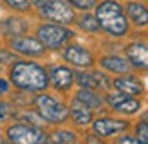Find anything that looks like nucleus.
<instances>
[{
	"label": "nucleus",
	"mask_w": 148,
	"mask_h": 144,
	"mask_svg": "<svg viewBox=\"0 0 148 144\" xmlns=\"http://www.w3.org/2000/svg\"><path fill=\"white\" fill-rule=\"evenodd\" d=\"M9 80L15 88L26 93H42L48 89V71L31 60H16L9 70Z\"/></svg>",
	"instance_id": "obj_1"
},
{
	"label": "nucleus",
	"mask_w": 148,
	"mask_h": 144,
	"mask_svg": "<svg viewBox=\"0 0 148 144\" xmlns=\"http://www.w3.org/2000/svg\"><path fill=\"white\" fill-rule=\"evenodd\" d=\"M95 18L101 31L113 38H123L130 33V22L126 18L124 8L117 0H102L95 5Z\"/></svg>",
	"instance_id": "obj_2"
},
{
	"label": "nucleus",
	"mask_w": 148,
	"mask_h": 144,
	"mask_svg": "<svg viewBox=\"0 0 148 144\" xmlns=\"http://www.w3.org/2000/svg\"><path fill=\"white\" fill-rule=\"evenodd\" d=\"M38 115L48 124H64L70 119V106H66L62 100L55 99L48 93H40L33 100Z\"/></svg>",
	"instance_id": "obj_3"
},
{
	"label": "nucleus",
	"mask_w": 148,
	"mask_h": 144,
	"mask_svg": "<svg viewBox=\"0 0 148 144\" xmlns=\"http://www.w3.org/2000/svg\"><path fill=\"white\" fill-rule=\"evenodd\" d=\"M9 144H48V133L40 126L16 122L5 130Z\"/></svg>",
	"instance_id": "obj_4"
},
{
	"label": "nucleus",
	"mask_w": 148,
	"mask_h": 144,
	"mask_svg": "<svg viewBox=\"0 0 148 144\" xmlns=\"http://www.w3.org/2000/svg\"><path fill=\"white\" fill-rule=\"evenodd\" d=\"M73 37H75V33L62 24L48 22V24H42L37 27V38L40 40V44L46 49H60Z\"/></svg>",
	"instance_id": "obj_5"
},
{
	"label": "nucleus",
	"mask_w": 148,
	"mask_h": 144,
	"mask_svg": "<svg viewBox=\"0 0 148 144\" xmlns=\"http://www.w3.org/2000/svg\"><path fill=\"white\" fill-rule=\"evenodd\" d=\"M90 126H92V131L97 137H101L104 141H112L115 137L130 131L132 122L128 119H117V117H112V115H101V117H95Z\"/></svg>",
	"instance_id": "obj_6"
},
{
	"label": "nucleus",
	"mask_w": 148,
	"mask_h": 144,
	"mask_svg": "<svg viewBox=\"0 0 148 144\" xmlns=\"http://www.w3.org/2000/svg\"><path fill=\"white\" fill-rule=\"evenodd\" d=\"M104 104H106V109H110L113 113H119V115H123V117H132V115L141 111L143 100H141L139 97H132V95L112 91V93L104 95Z\"/></svg>",
	"instance_id": "obj_7"
},
{
	"label": "nucleus",
	"mask_w": 148,
	"mask_h": 144,
	"mask_svg": "<svg viewBox=\"0 0 148 144\" xmlns=\"http://www.w3.org/2000/svg\"><path fill=\"white\" fill-rule=\"evenodd\" d=\"M38 13L42 15V18H46L48 22H53V24H71L75 20V13H73V8L66 0H46L40 8H37Z\"/></svg>",
	"instance_id": "obj_8"
},
{
	"label": "nucleus",
	"mask_w": 148,
	"mask_h": 144,
	"mask_svg": "<svg viewBox=\"0 0 148 144\" xmlns=\"http://www.w3.org/2000/svg\"><path fill=\"white\" fill-rule=\"evenodd\" d=\"M62 57H64V60L68 64H71L73 68H77V70H90V68H93V64L97 62L92 51L88 48H84V46H81V44L66 46V48L62 49Z\"/></svg>",
	"instance_id": "obj_9"
},
{
	"label": "nucleus",
	"mask_w": 148,
	"mask_h": 144,
	"mask_svg": "<svg viewBox=\"0 0 148 144\" xmlns=\"http://www.w3.org/2000/svg\"><path fill=\"white\" fill-rule=\"evenodd\" d=\"M124 57L132 64L134 71H148V44L134 40L124 46Z\"/></svg>",
	"instance_id": "obj_10"
},
{
	"label": "nucleus",
	"mask_w": 148,
	"mask_h": 144,
	"mask_svg": "<svg viewBox=\"0 0 148 144\" xmlns=\"http://www.w3.org/2000/svg\"><path fill=\"white\" fill-rule=\"evenodd\" d=\"M113 91L124 93V95H132V97H139L145 93V84L134 71L124 73V75L113 77Z\"/></svg>",
	"instance_id": "obj_11"
},
{
	"label": "nucleus",
	"mask_w": 148,
	"mask_h": 144,
	"mask_svg": "<svg viewBox=\"0 0 148 144\" xmlns=\"http://www.w3.org/2000/svg\"><path fill=\"white\" fill-rule=\"evenodd\" d=\"M9 48L20 55H26V57H42L44 51H46V48L40 44L38 38L24 37V35L9 38Z\"/></svg>",
	"instance_id": "obj_12"
},
{
	"label": "nucleus",
	"mask_w": 148,
	"mask_h": 144,
	"mask_svg": "<svg viewBox=\"0 0 148 144\" xmlns=\"http://www.w3.org/2000/svg\"><path fill=\"white\" fill-rule=\"evenodd\" d=\"M48 78L57 91H70L71 86L75 84V73L66 66H51L48 71Z\"/></svg>",
	"instance_id": "obj_13"
},
{
	"label": "nucleus",
	"mask_w": 148,
	"mask_h": 144,
	"mask_svg": "<svg viewBox=\"0 0 148 144\" xmlns=\"http://www.w3.org/2000/svg\"><path fill=\"white\" fill-rule=\"evenodd\" d=\"M99 66L102 71L112 73V75H124V73H132L134 68L128 62V59L124 55H115V53H108L102 55L99 59Z\"/></svg>",
	"instance_id": "obj_14"
},
{
	"label": "nucleus",
	"mask_w": 148,
	"mask_h": 144,
	"mask_svg": "<svg viewBox=\"0 0 148 144\" xmlns=\"http://www.w3.org/2000/svg\"><path fill=\"white\" fill-rule=\"evenodd\" d=\"M93 113H95L93 109H90L86 104H82L81 100H77L75 97H73V100L70 104V119L77 128H88L95 119Z\"/></svg>",
	"instance_id": "obj_15"
},
{
	"label": "nucleus",
	"mask_w": 148,
	"mask_h": 144,
	"mask_svg": "<svg viewBox=\"0 0 148 144\" xmlns=\"http://www.w3.org/2000/svg\"><path fill=\"white\" fill-rule=\"evenodd\" d=\"M128 22H132L135 27H146L148 26V8L146 4L139 2V0H130L124 8Z\"/></svg>",
	"instance_id": "obj_16"
},
{
	"label": "nucleus",
	"mask_w": 148,
	"mask_h": 144,
	"mask_svg": "<svg viewBox=\"0 0 148 144\" xmlns=\"http://www.w3.org/2000/svg\"><path fill=\"white\" fill-rule=\"evenodd\" d=\"M75 99L81 100L82 104H86L90 109H93V111H102V109H106L104 95L99 93V91H95V89H90V88H81V89H77Z\"/></svg>",
	"instance_id": "obj_17"
},
{
	"label": "nucleus",
	"mask_w": 148,
	"mask_h": 144,
	"mask_svg": "<svg viewBox=\"0 0 148 144\" xmlns=\"http://www.w3.org/2000/svg\"><path fill=\"white\" fill-rule=\"evenodd\" d=\"M0 31H2L4 35H8L9 38L20 37L27 31V24L22 18H8L0 24Z\"/></svg>",
	"instance_id": "obj_18"
},
{
	"label": "nucleus",
	"mask_w": 148,
	"mask_h": 144,
	"mask_svg": "<svg viewBox=\"0 0 148 144\" xmlns=\"http://www.w3.org/2000/svg\"><path fill=\"white\" fill-rule=\"evenodd\" d=\"M77 142V133L73 130H55L48 135V144H73Z\"/></svg>",
	"instance_id": "obj_19"
},
{
	"label": "nucleus",
	"mask_w": 148,
	"mask_h": 144,
	"mask_svg": "<svg viewBox=\"0 0 148 144\" xmlns=\"http://www.w3.org/2000/svg\"><path fill=\"white\" fill-rule=\"evenodd\" d=\"M77 26L79 29H82L84 33H101V26L95 15H90V13H84L77 18Z\"/></svg>",
	"instance_id": "obj_20"
},
{
	"label": "nucleus",
	"mask_w": 148,
	"mask_h": 144,
	"mask_svg": "<svg viewBox=\"0 0 148 144\" xmlns=\"http://www.w3.org/2000/svg\"><path fill=\"white\" fill-rule=\"evenodd\" d=\"M73 73H75V84H79L81 88L95 89V71L79 70V71H73Z\"/></svg>",
	"instance_id": "obj_21"
},
{
	"label": "nucleus",
	"mask_w": 148,
	"mask_h": 144,
	"mask_svg": "<svg viewBox=\"0 0 148 144\" xmlns=\"http://www.w3.org/2000/svg\"><path fill=\"white\" fill-rule=\"evenodd\" d=\"M134 133L137 135L145 144H148V120L146 119H141L139 122L134 124Z\"/></svg>",
	"instance_id": "obj_22"
},
{
	"label": "nucleus",
	"mask_w": 148,
	"mask_h": 144,
	"mask_svg": "<svg viewBox=\"0 0 148 144\" xmlns=\"http://www.w3.org/2000/svg\"><path fill=\"white\" fill-rule=\"evenodd\" d=\"M66 2L70 4L73 9H81V11L95 9V5H97V0H66Z\"/></svg>",
	"instance_id": "obj_23"
},
{
	"label": "nucleus",
	"mask_w": 148,
	"mask_h": 144,
	"mask_svg": "<svg viewBox=\"0 0 148 144\" xmlns=\"http://www.w3.org/2000/svg\"><path fill=\"white\" fill-rule=\"evenodd\" d=\"M112 144H145V142L141 141L135 133H128V131H126V133H123V135L115 137Z\"/></svg>",
	"instance_id": "obj_24"
},
{
	"label": "nucleus",
	"mask_w": 148,
	"mask_h": 144,
	"mask_svg": "<svg viewBox=\"0 0 148 144\" xmlns=\"http://www.w3.org/2000/svg\"><path fill=\"white\" fill-rule=\"evenodd\" d=\"M4 2L16 11H27L31 8V0H4Z\"/></svg>",
	"instance_id": "obj_25"
},
{
	"label": "nucleus",
	"mask_w": 148,
	"mask_h": 144,
	"mask_svg": "<svg viewBox=\"0 0 148 144\" xmlns=\"http://www.w3.org/2000/svg\"><path fill=\"white\" fill-rule=\"evenodd\" d=\"M13 115H15V111H13V106L9 102H0V122L9 120Z\"/></svg>",
	"instance_id": "obj_26"
},
{
	"label": "nucleus",
	"mask_w": 148,
	"mask_h": 144,
	"mask_svg": "<svg viewBox=\"0 0 148 144\" xmlns=\"http://www.w3.org/2000/svg\"><path fill=\"white\" fill-rule=\"evenodd\" d=\"M16 62V55L9 53V51H0V66L2 64H13Z\"/></svg>",
	"instance_id": "obj_27"
},
{
	"label": "nucleus",
	"mask_w": 148,
	"mask_h": 144,
	"mask_svg": "<svg viewBox=\"0 0 148 144\" xmlns=\"http://www.w3.org/2000/svg\"><path fill=\"white\" fill-rule=\"evenodd\" d=\"M108 141L101 139V137H97L93 133V131H90V133H86V137H84V144H106Z\"/></svg>",
	"instance_id": "obj_28"
},
{
	"label": "nucleus",
	"mask_w": 148,
	"mask_h": 144,
	"mask_svg": "<svg viewBox=\"0 0 148 144\" xmlns=\"http://www.w3.org/2000/svg\"><path fill=\"white\" fill-rule=\"evenodd\" d=\"M9 91V82L5 78L0 77V95H4V93H8Z\"/></svg>",
	"instance_id": "obj_29"
},
{
	"label": "nucleus",
	"mask_w": 148,
	"mask_h": 144,
	"mask_svg": "<svg viewBox=\"0 0 148 144\" xmlns=\"http://www.w3.org/2000/svg\"><path fill=\"white\" fill-rule=\"evenodd\" d=\"M44 2H46V0H31V4L35 5V8H40V5H42Z\"/></svg>",
	"instance_id": "obj_30"
},
{
	"label": "nucleus",
	"mask_w": 148,
	"mask_h": 144,
	"mask_svg": "<svg viewBox=\"0 0 148 144\" xmlns=\"http://www.w3.org/2000/svg\"><path fill=\"white\" fill-rule=\"evenodd\" d=\"M0 144H9V141H4L2 137H0Z\"/></svg>",
	"instance_id": "obj_31"
},
{
	"label": "nucleus",
	"mask_w": 148,
	"mask_h": 144,
	"mask_svg": "<svg viewBox=\"0 0 148 144\" xmlns=\"http://www.w3.org/2000/svg\"><path fill=\"white\" fill-rule=\"evenodd\" d=\"M73 144H79V142H73Z\"/></svg>",
	"instance_id": "obj_32"
}]
</instances>
